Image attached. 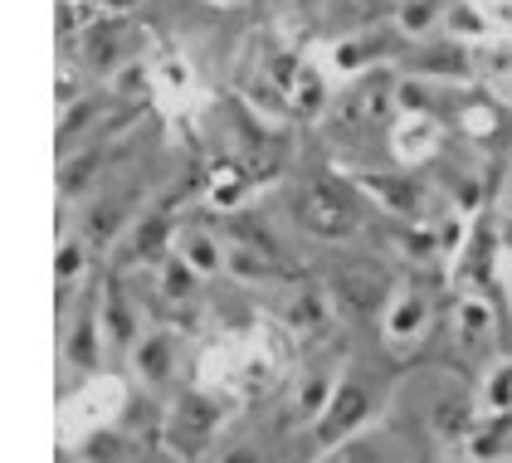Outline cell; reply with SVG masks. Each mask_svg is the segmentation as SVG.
Listing matches in <instances>:
<instances>
[{"label":"cell","mask_w":512,"mask_h":463,"mask_svg":"<svg viewBox=\"0 0 512 463\" xmlns=\"http://www.w3.org/2000/svg\"><path fill=\"white\" fill-rule=\"evenodd\" d=\"M142 371H147L152 381H161V376L171 371V347H166V337H161V342H152V347L142 351Z\"/></svg>","instance_id":"cell-7"},{"label":"cell","mask_w":512,"mask_h":463,"mask_svg":"<svg viewBox=\"0 0 512 463\" xmlns=\"http://www.w3.org/2000/svg\"><path fill=\"white\" fill-rule=\"evenodd\" d=\"M420 322H425V303H420V298H400L391 312V337H405V342H410V337L420 332Z\"/></svg>","instance_id":"cell-6"},{"label":"cell","mask_w":512,"mask_h":463,"mask_svg":"<svg viewBox=\"0 0 512 463\" xmlns=\"http://www.w3.org/2000/svg\"><path fill=\"white\" fill-rule=\"evenodd\" d=\"M366 405H371V395L356 386V381H347V386L327 400V420L317 425V434H322V439H337V434H347L356 420H366Z\"/></svg>","instance_id":"cell-3"},{"label":"cell","mask_w":512,"mask_h":463,"mask_svg":"<svg viewBox=\"0 0 512 463\" xmlns=\"http://www.w3.org/2000/svg\"><path fill=\"white\" fill-rule=\"evenodd\" d=\"M186 249H191V264H196V269H215V264H220L215 239H205V234H191V244H186Z\"/></svg>","instance_id":"cell-8"},{"label":"cell","mask_w":512,"mask_h":463,"mask_svg":"<svg viewBox=\"0 0 512 463\" xmlns=\"http://www.w3.org/2000/svg\"><path fill=\"white\" fill-rule=\"evenodd\" d=\"M430 0H410V5H405V30H425V25H430Z\"/></svg>","instance_id":"cell-9"},{"label":"cell","mask_w":512,"mask_h":463,"mask_svg":"<svg viewBox=\"0 0 512 463\" xmlns=\"http://www.w3.org/2000/svg\"><path fill=\"white\" fill-rule=\"evenodd\" d=\"M381 293H386V278L376 269H361V273H347V298L361 303V308H371V303H381Z\"/></svg>","instance_id":"cell-5"},{"label":"cell","mask_w":512,"mask_h":463,"mask_svg":"<svg viewBox=\"0 0 512 463\" xmlns=\"http://www.w3.org/2000/svg\"><path fill=\"white\" fill-rule=\"evenodd\" d=\"M98 5H113V10H127V5H137V0H98Z\"/></svg>","instance_id":"cell-11"},{"label":"cell","mask_w":512,"mask_h":463,"mask_svg":"<svg viewBox=\"0 0 512 463\" xmlns=\"http://www.w3.org/2000/svg\"><path fill=\"white\" fill-rule=\"evenodd\" d=\"M342 122L347 127H381L386 117H391V78L386 74H371L361 78L352 93L342 98Z\"/></svg>","instance_id":"cell-2"},{"label":"cell","mask_w":512,"mask_h":463,"mask_svg":"<svg viewBox=\"0 0 512 463\" xmlns=\"http://www.w3.org/2000/svg\"><path fill=\"white\" fill-rule=\"evenodd\" d=\"M298 225L322 234V239H347L361 230V210L342 181H313L298 195Z\"/></svg>","instance_id":"cell-1"},{"label":"cell","mask_w":512,"mask_h":463,"mask_svg":"<svg viewBox=\"0 0 512 463\" xmlns=\"http://www.w3.org/2000/svg\"><path fill=\"white\" fill-rule=\"evenodd\" d=\"M366 191L386 195L395 210H405V215H420V186H415V181H395V176H366Z\"/></svg>","instance_id":"cell-4"},{"label":"cell","mask_w":512,"mask_h":463,"mask_svg":"<svg viewBox=\"0 0 512 463\" xmlns=\"http://www.w3.org/2000/svg\"><path fill=\"white\" fill-rule=\"evenodd\" d=\"M464 332H469V337H483V332H488V312L483 308H464Z\"/></svg>","instance_id":"cell-10"}]
</instances>
